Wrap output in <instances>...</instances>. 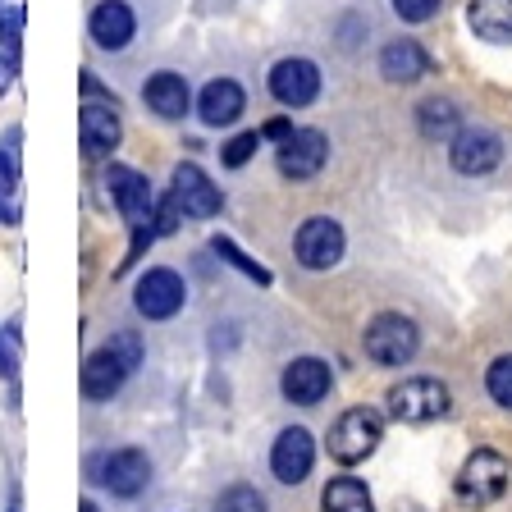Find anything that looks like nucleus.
Listing matches in <instances>:
<instances>
[{
	"mask_svg": "<svg viewBox=\"0 0 512 512\" xmlns=\"http://www.w3.org/2000/svg\"><path fill=\"white\" fill-rule=\"evenodd\" d=\"M211 252L220 256V261H229V266H234V270H243L247 279H256V284H270V270H266V266H256V261H252V256H247V252H238V243H234V238H215V243H211Z\"/></svg>",
	"mask_w": 512,
	"mask_h": 512,
	"instance_id": "b1692460",
	"label": "nucleus"
},
{
	"mask_svg": "<svg viewBox=\"0 0 512 512\" xmlns=\"http://www.w3.org/2000/svg\"><path fill=\"white\" fill-rule=\"evenodd\" d=\"M243 106H247V96L234 78H215V83H206L202 96H197V115H202V124H211V128H229L238 115H243Z\"/></svg>",
	"mask_w": 512,
	"mask_h": 512,
	"instance_id": "a211bd4d",
	"label": "nucleus"
},
{
	"mask_svg": "<svg viewBox=\"0 0 512 512\" xmlns=\"http://www.w3.org/2000/svg\"><path fill=\"white\" fill-rule=\"evenodd\" d=\"M92 471H96V485H106L115 499H138L151 480V458L142 448H115Z\"/></svg>",
	"mask_w": 512,
	"mask_h": 512,
	"instance_id": "0eeeda50",
	"label": "nucleus"
},
{
	"mask_svg": "<svg viewBox=\"0 0 512 512\" xmlns=\"http://www.w3.org/2000/svg\"><path fill=\"white\" fill-rule=\"evenodd\" d=\"M293 252H298V261L307 270L339 266V256H343V229H339V220H325V215L307 220L298 229V243H293Z\"/></svg>",
	"mask_w": 512,
	"mask_h": 512,
	"instance_id": "f8f14e48",
	"label": "nucleus"
},
{
	"mask_svg": "<svg viewBox=\"0 0 512 512\" xmlns=\"http://www.w3.org/2000/svg\"><path fill=\"white\" fill-rule=\"evenodd\" d=\"M78 512H101V508H96V503H92V499H87V503H83V508H78Z\"/></svg>",
	"mask_w": 512,
	"mask_h": 512,
	"instance_id": "72a5a7b5",
	"label": "nucleus"
},
{
	"mask_svg": "<svg viewBox=\"0 0 512 512\" xmlns=\"http://www.w3.org/2000/svg\"><path fill=\"white\" fill-rule=\"evenodd\" d=\"M448 156H453V170L458 174H490L503 160V142L490 128H462V133H453Z\"/></svg>",
	"mask_w": 512,
	"mask_h": 512,
	"instance_id": "4468645a",
	"label": "nucleus"
},
{
	"mask_svg": "<svg viewBox=\"0 0 512 512\" xmlns=\"http://www.w3.org/2000/svg\"><path fill=\"white\" fill-rule=\"evenodd\" d=\"M14 512H19V508H14Z\"/></svg>",
	"mask_w": 512,
	"mask_h": 512,
	"instance_id": "f704fd0d",
	"label": "nucleus"
},
{
	"mask_svg": "<svg viewBox=\"0 0 512 512\" xmlns=\"http://www.w3.org/2000/svg\"><path fill=\"white\" fill-rule=\"evenodd\" d=\"M19 188V160L10 151H0V192H14Z\"/></svg>",
	"mask_w": 512,
	"mask_h": 512,
	"instance_id": "c756f323",
	"label": "nucleus"
},
{
	"mask_svg": "<svg viewBox=\"0 0 512 512\" xmlns=\"http://www.w3.org/2000/svg\"><path fill=\"white\" fill-rule=\"evenodd\" d=\"M330 366L320 362V357H298V362H288L284 375H279V389H284L288 403L298 407H316L320 398L330 394Z\"/></svg>",
	"mask_w": 512,
	"mask_h": 512,
	"instance_id": "dca6fc26",
	"label": "nucleus"
},
{
	"mask_svg": "<svg viewBox=\"0 0 512 512\" xmlns=\"http://www.w3.org/2000/svg\"><path fill=\"white\" fill-rule=\"evenodd\" d=\"M320 508H325V512H375V503H371V494H366L362 480L339 476V480H330V485H325Z\"/></svg>",
	"mask_w": 512,
	"mask_h": 512,
	"instance_id": "4be33fe9",
	"label": "nucleus"
},
{
	"mask_svg": "<svg viewBox=\"0 0 512 512\" xmlns=\"http://www.w3.org/2000/svg\"><path fill=\"white\" fill-rule=\"evenodd\" d=\"M142 101H147L151 115L160 119H183L192 106L188 96V83H183V74H174V69H160V74L147 78V87H142Z\"/></svg>",
	"mask_w": 512,
	"mask_h": 512,
	"instance_id": "6ab92c4d",
	"label": "nucleus"
},
{
	"mask_svg": "<svg viewBox=\"0 0 512 512\" xmlns=\"http://www.w3.org/2000/svg\"><path fill=\"white\" fill-rule=\"evenodd\" d=\"M215 512H266V499L252 490V485H229L215 503Z\"/></svg>",
	"mask_w": 512,
	"mask_h": 512,
	"instance_id": "393cba45",
	"label": "nucleus"
},
{
	"mask_svg": "<svg viewBox=\"0 0 512 512\" xmlns=\"http://www.w3.org/2000/svg\"><path fill=\"white\" fill-rule=\"evenodd\" d=\"M124 138V124H119L115 101H87L83 115H78V142H83V156L101 160L119 147Z\"/></svg>",
	"mask_w": 512,
	"mask_h": 512,
	"instance_id": "9b49d317",
	"label": "nucleus"
},
{
	"mask_svg": "<svg viewBox=\"0 0 512 512\" xmlns=\"http://www.w3.org/2000/svg\"><path fill=\"white\" fill-rule=\"evenodd\" d=\"M416 119H421V133H426V138H453V133H458V110H453V101H439V96L421 101Z\"/></svg>",
	"mask_w": 512,
	"mask_h": 512,
	"instance_id": "5701e85b",
	"label": "nucleus"
},
{
	"mask_svg": "<svg viewBox=\"0 0 512 512\" xmlns=\"http://www.w3.org/2000/svg\"><path fill=\"white\" fill-rule=\"evenodd\" d=\"M288 133H293V128H288V119H270V124H266V133H261V138H279V142H284Z\"/></svg>",
	"mask_w": 512,
	"mask_h": 512,
	"instance_id": "473e14b6",
	"label": "nucleus"
},
{
	"mask_svg": "<svg viewBox=\"0 0 512 512\" xmlns=\"http://www.w3.org/2000/svg\"><path fill=\"white\" fill-rule=\"evenodd\" d=\"M416 348H421V334H416V325L407 316L384 311V316H375L371 325H366V357H371V362L403 366L416 357Z\"/></svg>",
	"mask_w": 512,
	"mask_h": 512,
	"instance_id": "20e7f679",
	"label": "nucleus"
},
{
	"mask_svg": "<svg viewBox=\"0 0 512 512\" xmlns=\"http://www.w3.org/2000/svg\"><path fill=\"white\" fill-rule=\"evenodd\" d=\"M389 412L407 426H421V421H435V416L448 412V389L430 375H416V380H403L389 389Z\"/></svg>",
	"mask_w": 512,
	"mask_h": 512,
	"instance_id": "423d86ee",
	"label": "nucleus"
},
{
	"mask_svg": "<svg viewBox=\"0 0 512 512\" xmlns=\"http://www.w3.org/2000/svg\"><path fill=\"white\" fill-rule=\"evenodd\" d=\"M467 19L485 42H512V0H471Z\"/></svg>",
	"mask_w": 512,
	"mask_h": 512,
	"instance_id": "412c9836",
	"label": "nucleus"
},
{
	"mask_svg": "<svg viewBox=\"0 0 512 512\" xmlns=\"http://www.w3.org/2000/svg\"><path fill=\"white\" fill-rule=\"evenodd\" d=\"M380 435H384L380 416L371 407H352L330 426V458L343 462V467H357V462H366L375 453Z\"/></svg>",
	"mask_w": 512,
	"mask_h": 512,
	"instance_id": "7ed1b4c3",
	"label": "nucleus"
},
{
	"mask_svg": "<svg viewBox=\"0 0 512 512\" xmlns=\"http://www.w3.org/2000/svg\"><path fill=\"white\" fill-rule=\"evenodd\" d=\"M485 384H490L494 403L512 407V357H499V362L490 366V375H485Z\"/></svg>",
	"mask_w": 512,
	"mask_h": 512,
	"instance_id": "cd10ccee",
	"label": "nucleus"
},
{
	"mask_svg": "<svg viewBox=\"0 0 512 512\" xmlns=\"http://www.w3.org/2000/svg\"><path fill=\"white\" fill-rule=\"evenodd\" d=\"M325 160H330V142L320 128H293L279 142V174L284 179H311L325 170Z\"/></svg>",
	"mask_w": 512,
	"mask_h": 512,
	"instance_id": "1a4fd4ad",
	"label": "nucleus"
},
{
	"mask_svg": "<svg viewBox=\"0 0 512 512\" xmlns=\"http://www.w3.org/2000/svg\"><path fill=\"white\" fill-rule=\"evenodd\" d=\"M256 147H261V133H238V138H229V142H224L220 160H224V165H229V170H243L247 160L256 156Z\"/></svg>",
	"mask_w": 512,
	"mask_h": 512,
	"instance_id": "a878e982",
	"label": "nucleus"
},
{
	"mask_svg": "<svg viewBox=\"0 0 512 512\" xmlns=\"http://www.w3.org/2000/svg\"><path fill=\"white\" fill-rule=\"evenodd\" d=\"M14 78H19V55H10V51H0V96L14 87Z\"/></svg>",
	"mask_w": 512,
	"mask_h": 512,
	"instance_id": "7c9ffc66",
	"label": "nucleus"
},
{
	"mask_svg": "<svg viewBox=\"0 0 512 512\" xmlns=\"http://www.w3.org/2000/svg\"><path fill=\"white\" fill-rule=\"evenodd\" d=\"M439 5H444V0H394V14L407 23H426Z\"/></svg>",
	"mask_w": 512,
	"mask_h": 512,
	"instance_id": "c85d7f7f",
	"label": "nucleus"
},
{
	"mask_svg": "<svg viewBox=\"0 0 512 512\" xmlns=\"http://www.w3.org/2000/svg\"><path fill=\"white\" fill-rule=\"evenodd\" d=\"M138 366H142V339L133 330H124V334H115L106 348H96L92 357H87L78 384H83L87 398H115Z\"/></svg>",
	"mask_w": 512,
	"mask_h": 512,
	"instance_id": "f257e3e1",
	"label": "nucleus"
},
{
	"mask_svg": "<svg viewBox=\"0 0 512 512\" xmlns=\"http://www.w3.org/2000/svg\"><path fill=\"white\" fill-rule=\"evenodd\" d=\"M311 462H316V444H311V435L302 426L284 430V435L275 439V448H270V471H275V480H284V485H302V480L311 476Z\"/></svg>",
	"mask_w": 512,
	"mask_h": 512,
	"instance_id": "2eb2a0df",
	"label": "nucleus"
},
{
	"mask_svg": "<svg viewBox=\"0 0 512 512\" xmlns=\"http://www.w3.org/2000/svg\"><path fill=\"white\" fill-rule=\"evenodd\" d=\"M106 183H110V197H115L119 215L128 220V229H147V224L156 220V197H151V183L142 179L138 170H128V165H110ZM151 229H156V224H151Z\"/></svg>",
	"mask_w": 512,
	"mask_h": 512,
	"instance_id": "6e6552de",
	"label": "nucleus"
},
{
	"mask_svg": "<svg viewBox=\"0 0 512 512\" xmlns=\"http://www.w3.org/2000/svg\"><path fill=\"white\" fill-rule=\"evenodd\" d=\"M0 46L19 55L23 46V5H0Z\"/></svg>",
	"mask_w": 512,
	"mask_h": 512,
	"instance_id": "bb28decb",
	"label": "nucleus"
},
{
	"mask_svg": "<svg viewBox=\"0 0 512 512\" xmlns=\"http://www.w3.org/2000/svg\"><path fill=\"white\" fill-rule=\"evenodd\" d=\"M270 96H275L279 106H293V110H302V106H311L320 96V69L311 60H279L275 69H270Z\"/></svg>",
	"mask_w": 512,
	"mask_h": 512,
	"instance_id": "9d476101",
	"label": "nucleus"
},
{
	"mask_svg": "<svg viewBox=\"0 0 512 512\" xmlns=\"http://www.w3.org/2000/svg\"><path fill=\"white\" fill-rule=\"evenodd\" d=\"M508 476H512V467H508V458L503 453H494V448H476L467 462H462V471H458V499L462 503H471V508H485V503H494V499H503V490H508Z\"/></svg>",
	"mask_w": 512,
	"mask_h": 512,
	"instance_id": "f03ea898",
	"label": "nucleus"
},
{
	"mask_svg": "<svg viewBox=\"0 0 512 512\" xmlns=\"http://www.w3.org/2000/svg\"><path fill=\"white\" fill-rule=\"evenodd\" d=\"M0 375H14V339L0 334Z\"/></svg>",
	"mask_w": 512,
	"mask_h": 512,
	"instance_id": "2f4dec72",
	"label": "nucleus"
},
{
	"mask_svg": "<svg viewBox=\"0 0 512 512\" xmlns=\"http://www.w3.org/2000/svg\"><path fill=\"white\" fill-rule=\"evenodd\" d=\"M426 69H430L426 51H421L416 42H407V37H403V42H389L380 51V74L389 78V83H416Z\"/></svg>",
	"mask_w": 512,
	"mask_h": 512,
	"instance_id": "aec40b11",
	"label": "nucleus"
},
{
	"mask_svg": "<svg viewBox=\"0 0 512 512\" xmlns=\"http://www.w3.org/2000/svg\"><path fill=\"white\" fill-rule=\"evenodd\" d=\"M87 32H92V42L101 51H124L133 42V32H138V19H133V10L124 0H101L92 10V19H87Z\"/></svg>",
	"mask_w": 512,
	"mask_h": 512,
	"instance_id": "f3484780",
	"label": "nucleus"
},
{
	"mask_svg": "<svg viewBox=\"0 0 512 512\" xmlns=\"http://www.w3.org/2000/svg\"><path fill=\"white\" fill-rule=\"evenodd\" d=\"M170 197L179 202V211L183 215H192V220H211V215H220V206H224V197H220V188H215L211 179H206L197 165H179L174 170V183H170Z\"/></svg>",
	"mask_w": 512,
	"mask_h": 512,
	"instance_id": "ddd939ff",
	"label": "nucleus"
},
{
	"mask_svg": "<svg viewBox=\"0 0 512 512\" xmlns=\"http://www.w3.org/2000/svg\"><path fill=\"white\" fill-rule=\"evenodd\" d=\"M183 302H188V288H183L179 270H170V266L147 270V275L138 279V288H133V307H138V316H147V320L179 316Z\"/></svg>",
	"mask_w": 512,
	"mask_h": 512,
	"instance_id": "39448f33",
	"label": "nucleus"
}]
</instances>
